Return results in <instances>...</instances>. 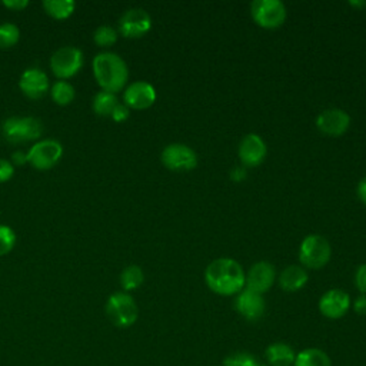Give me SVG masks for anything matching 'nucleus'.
<instances>
[{"label":"nucleus","instance_id":"nucleus-1","mask_svg":"<svg viewBox=\"0 0 366 366\" xmlns=\"http://www.w3.org/2000/svg\"><path fill=\"white\" fill-rule=\"evenodd\" d=\"M204 280L209 289L214 293L232 296L243 290L246 274L236 260L230 257H219L210 262L206 267Z\"/></svg>","mask_w":366,"mask_h":366},{"label":"nucleus","instance_id":"nucleus-2","mask_svg":"<svg viewBox=\"0 0 366 366\" xmlns=\"http://www.w3.org/2000/svg\"><path fill=\"white\" fill-rule=\"evenodd\" d=\"M93 73L99 86L110 93L122 90L127 81L129 70L124 60L112 51H103L93 59Z\"/></svg>","mask_w":366,"mask_h":366},{"label":"nucleus","instance_id":"nucleus-3","mask_svg":"<svg viewBox=\"0 0 366 366\" xmlns=\"http://www.w3.org/2000/svg\"><path fill=\"white\" fill-rule=\"evenodd\" d=\"M43 123L31 116L7 117L1 124L3 137L11 144L37 140L43 134Z\"/></svg>","mask_w":366,"mask_h":366},{"label":"nucleus","instance_id":"nucleus-4","mask_svg":"<svg viewBox=\"0 0 366 366\" xmlns=\"http://www.w3.org/2000/svg\"><path fill=\"white\" fill-rule=\"evenodd\" d=\"M106 315L114 326L129 327L137 320L139 309L129 293L114 292L106 302Z\"/></svg>","mask_w":366,"mask_h":366},{"label":"nucleus","instance_id":"nucleus-5","mask_svg":"<svg viewBox=\"0 0 366 366\" xmlns=\"http://www.w3.org/2000/svg\"><path fill=\"white\" fill-rule=\"evenodd\" d=\"M299 259L305 266L310 269L323 267L330 259L329 242L319 234L306 236L300 243Z\"/></svg>","mask_w":366,"mask_h":366},{"label":"nucleus","instance_id":"nucleus-6","mask_svg":"<svg viewBox=\"0 0 366 366\" xmlns=\"http://www.w3.org/2000/svg\"><path fill=\"white\" fill-rule=\"evenodd\" d=\"M83 66V53L74 46H63L57 49L50 57V69L59 79H69L74 76Z\"/></svg>","mask_w":366,"mask_h":366},{"label":"nucleus","instance_id":"nucleus-7","mask_svg":"<svg viewBox=\"0 0 366 366\" xmlns=\"http://www.w3.org/2000/svg\"><path fill=\"white\" fill-rule=\"evenodd\" d=\"M27 154V163L37 170H47L53 167L63 154V146L54 139H43L36 142Z\"/></svg>","mask_w":366,"mask_h":366},{"label":"nucleus","instance_id":"nucleus-8","mask_svg":"<svg viewBox=\"0 0 366 366\" xmlns=\"http://www.w3.org/2000/svg\"><path fill=\"white\" fill-rule=\"evenodd\" d=\"M252 16L259 26L264 29H276L283 24L286 9L279 0H254L252 3Z\"/></svg>","mask_w":366,"mask_h":366},{"label":"nucleus","instance_id":"nucleus-9","mask_svg":"<svg viewBox=\"0 0 366 366\" xmlns=\"http://www.w3.org/2000/svg\"><path fill=\"white\" fill-rule=\"evenodd\" d=\"M162 163L174 172H187L196 167L197 156L186 144L182 143H172L167 144L162 152Z\"/></svg>","mask_w":366,"mask_h":366},{"label":"nucleus","instance_id":"nucleus-10","mask_svg":"<svg viewBox=\"0 0 366 366\" xmlns=\"http://www.w3.org/2000/svg\"><path fill=\"white\" fill-rule=\"evenodd\" d=\"M152 27V19L144 9L133 7L126 10L119 20V31L124 37H142Z\"/></svg>","mask_w":366,"mask_h":366},{"label":"nucleus","instance_id":"nucleus-11","mask_svg":"<svg viewBox=\"0 0 366 366\" xmlns=\"http://www.w3.org/2000/svg\"><path fill=\"white\" fill-rule=\"evenodd\" d=\"M350 307V297L345 290L330 289L322 295L319 300V310L329 319H339L346 315Z\"/></svg>","mask_w":366,"mask_h":366},{"label":"nucleus","instance_id":"nucleus-12","mask_svg":"<svg viewBox=\"0 0 366 366\" xmlns=\"http://www.w3.org/2000/svg\"><path fill=\"white\" fill-rule=\"evenodd\" d=\"M123 100L127 107L133 109H147L156 100V90L154 87L143 80L133 81L129 84L123 93Z\"/></svg>","mask_w":366,"mask_h":366},{"label":"nucleus","instance_id":"nucleus-13","mask_svg":"<svg viewBox=\"0 0 366 366\" xmlns=\"http://www.w3.org/2000/svg\"><path fill=\"white\" fill-rule=\"evenodd\" d=\"M350 124L349 114L342 109H327L323 110L317 119V129L327 136H340L343 134Z\"/></svg>","mask_w":366,"mask_h":366},{"label":"nucleus","instance_id":"nucleus-14","mask_svg":"<svg viewBox=\"0 0 366 366\" xmlns=\"http://www.w3.org/2000/svg\"><path fill=\"white\" fill-rule=\"evenodd\" d=\"M267 149L263 142V139L259 134L249 133L243 136L239 144V157L243 164L246 166H257L260 164L266 157Z\"/></svg>","mask_w":366,"mask_h":366},{"label":"nucleus","instance_id":"nucleus-15","mask_svg":"<svg viewBox=\"0 0 366 366\" xmlns=\"http://www.w3.org/2000/svg\"><path fill=\"white\" fill-rule=\"evenodd\" d=\"M274 274V267L269 262H257L246 274V289L262 295L272 287Z\"/></svg>","mask_w":366,"mask_h":366},{"label":"nucleus","instance_id":"nucleus-16","mask_svg":"<svg viewBox=\"0 0 366 366\" xmlns=\"http://www.w3.org/2000/svg\"><path fill=\"white\" fill-rule=\"evenodd\" d=\"M19 87L27 97L40 99L49 89L47 74L37 67H29L21 73Z\"/></svg>","mask_w":366,"mask_h":366},{"label":"nucleus","instance_id":"nucleus-17","mask_svg":"<svg viewBox=\"0 0 366 366\" xmlns=\"http://www.w3.org/2000/svg\"><path fill=\"white\" fill-rule=\"evenodd\" d=\"M234 307L244 319L253 322L263 316L266 306L262 295L250 289H243L240 290V293L234 300Z\"/></svg>","mask_w":366,"mask_h":366},{"label":"nucleus","instance_id":"nucleus-18","mask_svg":"<svg viewBox=\"0 0 366 366\" xmlns=\"http://www.w3.org/2000/svg\"><path fill=\"white\" fill-rule=\"evenodd\" d=\"M264 357L270 366H293L296 353L287 343L276 342L266 347Z\"/></svg>","mask_w":366,"mask_h":366},{"label":"nucleus","instance_id":"nucleus-19","mask_svg":"<svg viewBox=\"0 0 366 366\" xmlns=\"http://www.w3.org/2000/svg\"><path fill=\"white\" fill-rule=\"evenodd\" d=\"M306 282H307V273L303 267L297 264H292L283 269L279 277L280 287L286 292H296L302 289L306 285Z\"/></svg>","mask_w":366,"mask_h":366},{"label":"nucleus","instance_id":"nucleus-20","mask_svg":"<svg viewBox=\"0 0 366 366\" xmlns=\"http://www.w3.org/2000/svg\"><path fill=\"white\" fill-rule=\"evenodd\" d=\"M293 366H332L330 357L317 347H307L296 353Z\"/></svg>","mask_w":366,"mask_h":366},{"label":"nucleus","instance_id":"nucleus-21","mask_svg":"<svg viewBox=\"0 0 366 366\" xmlns=\"http://www.w3.org/2000/svg\"><path fill=\"white\" fill-rule=\"evenodd\" d=\"M41 6L49 16L57 20L67 19L76 9V3L73 0H43Z\"/></svg>","mask_w":366,"mask_h":366},{"label":"nucleus","instance_id":"nucleus-22","mask_svg":"<svg viewBox=\"0 0 366 366\" xmlns=\"http://www.w3.org/2000/svg\"><path fill=\"white\" fill-rule=\"evenodd\" d=\"M119 103L117 100V96L114 93H110V92H106V90H102L99 93L94 94L93 97V110L96 114L99 116H110L113 109L116 107V104Z\"/></svg>","mask_w":366,"mask_h":366},{"label":"nucleus","instance_id":"nucleus-23","mask_svg":"<svg viewBox=\"0 0 366 366\" xmlns=\"http://www.w3.org/2000/svg\"><path fill=\"white\" fill-rule=\"evenodd\" d=\"M50 94H51V99H53L54 103H57L60 106H66V104L71 103V100L74 99L76 92H74V87L69 81L57 80L51 86Z\"/></svg>","mask_w":366,"mask_h":366},{"label":"nucleus","instance_id":"nucleus-24","mask_svg":"<svg viewBox=\"0 0 366 366\" xmlns=\"http://www.w3.org/2000/svg\"><path fill=\"white\" fill-rule=\"evenodd\" d=\"M144 274L137 264H130L124 267L120 273V285L124 290H134L143 283Z\"/></svg>","mask_w":366,"mask_h":366},{"label":"nucleus","instance_id":"nucleus-25","mask_svg":"<svg viewBox=\"0 0 366 366\" xmlns=\"http://www.w3.org/2000/svg\"><path fill=\"white\" fill-rule=\"evenodd\" d=\"M20 39V30L14 23L6 21L0 24V47L9 49L13 47Z\"/></svg>","mask_w":366,"mask_h":366},{"label":"nucleus","instance_id":"nucleus-26","mask_svg":"<svg viewBox=\"0 0 366 366\" xmlns=\"http://www.w3.org/2000/svg\"><path fill=\"white\" fill-rule=\"evenodd\" d=\"M93 40L100 47H109L117 40V30L109 24L99 26L93 33Z\"/></svg>","mask_w":366,"mask_h":366},{"label":"nucleus","instance_id":"nucleus-27","mask_svg":"<svg viewBox=\"0 0 366 366\" xmlns=\"http://www.w3.org/2000/svg\"><path fill=\"white\" fill-rule=\"evenodd\" d=\"M223 366H266L264 363L259 362L253 355L244 353V352H237L229 355L223 360Z\"/></svg>","mask_w":366,"mask_h":366},{"label":"nucleus","instance_id":"nucleus-28","mask_svg":"<svg viewBox=\"0 0 366 366\" xmlns=\"http://www.w3.org/2000/svg\"><path fill=\"white\" fill-rule=\"evenodd\" d=\"M16 243V233L7 224H0V256L7 254Z\"/></svg>","mask_w":366,"mask_h":366},{"label":"nucleus","instance_id":"nucleus-29","mask_svg":"<svg viewBox=\"0 0 366 366\" xmlns=\"http://www.w3.org/2000/svg\"><path fill=\"white\" fill-rule=\"evenodd\" d=\"M14 173V166L7 159H0V183L7 182Z\"/></svg>","mask_w":366,"mask_h":366},{"label":"nucleus","instance_id":"nucleus-30","mask_svg":"<svg viewBox=\"0 0 366 366\" xmlns=\"http://www.w3.org/2000/svg\"><path fill=\"white\" fill-rule=\"evenodd\" d=\"M355 285L356 287L366 295V264H360L355 273Z\"/></svg>","mask_w":366,"mask_h":366},{"label":"nucleus","instance_id":"nucleus-31","mask_svg":"<svg viewBox=\"0 0 366 366\" xmlns=\"http://www.w3.org/2000/svg\"><path fill=\"white\" fill-rule=\"evenodd\" d=\"M110 117L114 120V122H123L129 117V107L124 104V103H117L116 107L113 109Z\"/></svg>","mask_w":366,"mask_h":366},{"label":"nucleus","instance_id":"nucleus-32","mask_svg":"<svg viewBox=\"0 0 366 366\" xmlns=\"http://www.w3.org/2000/svg\"><path fill=\"white\" fill-rule=\"evenodd\" d=\"M3 6L11 10H23L29 6V0H3Z\"/></svg>","mask_w":366,"mask_h":366},{"label":"nucleus","instance_id":"nucleus-33","mask_svg":"<svg viewBox=\"0 0 366 366\" xmlns=\"http://www.w3.org/2000/svg\"><path fill=\"white\" fill-rule=\"evenodd\" d=\"M353 309L357 315H366V295H362L355 300Z\"/></svg>","mask_w":366,"mask_h":366},{"label":"nucleus","instance_id":"nucleus-34","mask_svg":"<svg viewBox=\"0 0 366 366\" xmlns=\"http://www.w3.org/2000/svg\"><path fill=\"white\" fill-rule=\"evenodd\" d=\"M246 176H247V173H246L244 167H233L230 170V179L234 182H242L243 179H246Z\"/></svg>","mask_w":366,"mask_h":366},{"label":"nucleus","instance_id":"nucleus-35","mask_svg":"<svg viewBox=\"0 0 366 366\" xmlns=\"http://www.w3.org/2000/svg\"><path fill=\"white\" fill-rule=\"evenodd\" d=\"M26 162H27V154L23 153L21 150H16V152L11 153V163H13V166L14 164H23Z\"/></svg>","mask_w":366,"mask_h":366},{"label":"nucleus","instance_id":"nucleus-36","mask_svg":"<svg viewBox=\"0 0 366 366\" xmlns=\"http://www.w3.org/2000/svg\"><path fill=\"white\" fill-rule=\"evenodd\" d=\"M357 196L366 204V177H363L357 184Z\"/></svg>","mask_w":366,"mask_h":366},{"label":"nucleus","instance_id":"nucleus-37","mask_svg":"<svg viewBox=\"0 0 366 366\" xmlns=\"http://www.w3.org/2000/svg\"><path fill=\"white\" fill-rule=\"evenodd\" d=\"M350 4H356V6H366V1H350Z\"/></svg>","mask_w":366,"mask_h":366}]
</instances>
